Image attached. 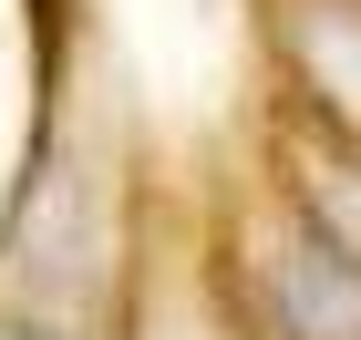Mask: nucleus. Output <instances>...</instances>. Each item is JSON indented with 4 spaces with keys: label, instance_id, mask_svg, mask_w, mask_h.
Returning <instances> with one entry per match:
<instances>
[{
    "label": "nucleus",
    "instance_id": "f257e3e1",
    "mask_svg": "<svg viewBox=\"0 0 361 340\" xmlns=\"http://www.w3.org/2000/svg\"><path fill=\"white\" fill-rule=\"evenodd\" d=\"M0 340H21V330H0Z\"/></svg>",
    "mask_w": 361,
    "mask_h": 340
}]
</instances>
